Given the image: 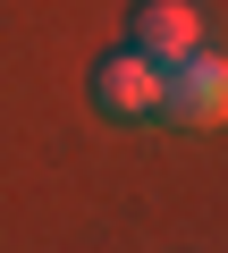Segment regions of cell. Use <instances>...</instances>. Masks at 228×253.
I'll use <instances>...</instances> for the list:
<instances>
[{
  "label": "cell",
  "mask_w": 228,
  "mask_h": 253,
  "mask_svg": "<svg viewBox=\"0 0 228 253\" xmlns=\"http://www.w3.org/2000/svg\"><path fill=\"white\" fill-rule=\"evenodd\" d=\"M161 84H169V68L152 51H136V42H119V51L93 59V101L110 118H161Z\"/></svg>",
  "instance_id": "cell-1"
},
{
  "label": "cell",
  "mask_w": 228,
  "mask_h": 253,
  "mask_svg": "<svg viewBox=\"0 0 228 253\" xmlns=\"http://www.w3.org/2000/svg\"><path fill=\"white\" fill-rule=\"evenodd\" d=\"M127 42L169 68V59H186L203 42V9H194V0H136V9H127Z\"/></svg>",
  "instance_id": "cell-3"
},
{
  "label": "cell",
  "mask_w": 228,
  "mask_h": 253,
  "mask_svg": "<svg viewBox=\"0 0 228 253\" xmlns=\"http://www.w3.org/2000/svg\"><path fill=\"white\" fill-rule=\"evenodd\" d=\"M161 110H169V118H186V126H211V118L228 110V68H220V51H211V42H194L186 59H169Z\"/></svg>",
  "instance_id": "cell-2"
}]
</instances>
